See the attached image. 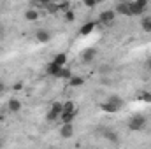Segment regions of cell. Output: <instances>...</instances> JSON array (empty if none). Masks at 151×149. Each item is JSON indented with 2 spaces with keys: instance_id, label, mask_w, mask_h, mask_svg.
Returning <instances> with one entry per match:
<instances>
[{
  "instance_id": "obj_1",
  "label": "cell",
  "mask_w": 151,
  "mask_h": 149,
  "mask_svg": "<svg viewBox=\"0 0 151 149\" xmlns=\"http://www.w3.org/2000/svg\"><path fill=\"white\" fill-rule=\"evenodd\" d=\"M144 126H146V117H144L142 114H135V116H132V119L128 121V128H130L132 132H141Z\"/></svg>"
},
{
  "instance_id": "obj_2",
  "label": "cell",
  "mask_w": 151,
  "mask_h": 149,
  "mask_svg": "<svg viewBox=\"0 0 151 149\" xmlns=\"http://www.w3.org/2000/svg\"><path fill=\"white\" fill-rule=\"evenodd\" d=\"M62 111H63V104H62V102H55V104L51 105L49 112L46 114V121H47V123H53V121L60 119V114H62Z\"/></svg>"
},
{
  "instance_id": "obj_3",
  "label": "cell",
  "mask_w": 151,
  "mask_h": 149,
  "mask_svg": "<svg viewBox=\"0 0 151 149\" xmlns=\"http://www.w3.org/2000/svg\"><path fill=\"white\" fill-rule=\"evenodd\" d=\"M128 5H130L132 16H141L148 5V0H132V2H128Z\"/></svg>"
},
{
  "instance_id": "obj_4",
  "label": "cell",
  "mask_w": 151,
  "mask_h": 149,
  "mask_svg": "<svg viewBox=\"0 0 151 149\" xmlns=\"http://www.w3.org/2000/svg\"><path fill=\"white\" fill-rule=\"evenodd\" d=\"M114 19H116V11H113V9L102 11L100 16H99V21H100L102 25H113Z\"/></svg>"
},
{
  "instance_id": "obj_5",
  "label": "cell",
  "mask_w": 151,
  "mask_h": 149,
  "mask_svg": "<svg viewBox=\"0 0 151 149\" xmlns=\"http://www.w3.org/2000/svg\"><path fill=\"white\" fill-rule=\"evenodd\" d=\"M60 135H62L63 139H70V137L74 135V125H72V123H62Z\"/></svg>"
},
{
  "instance_id": "obj_6",
  "label": "cell",
  "mask_w": 151,
  "mask_h": 149,
  "mask_svg": "<svg viewBox=\"0 0 151 149\" xmlns=\"http://www.w3.org/2000/svg\"><path fill=\"white\" fill-rule=\"evenodd\" d=\"M114 11H116V14H121V16H132L128 2H119V4L114 7Z\"/></svg>"
},
{
  "instance_id": "obj_7",
  "label": "cell",
  "mask_w": 151,
  "mask_h": 149,
  "mask_svg": "<svg viewBox=\"0 0 151 149\" xmlns=\"http://www.w3.org/2000/svg\"><path fill=\"white\" fill-rule=\"evenodd\" d=\"M76 116H77V109H74V111H62L60 121L62 123H72L76 119Z\"/></svg>"
},
{
  "instance_id": "obj_8",
  "label": "cell",
  "mask_w": 151,
  "mask_h": 149,
  "mask_svg": "<svg viewBox=\"0 0 151 149\" xmlns=\"http://www.w3.org/2000/svg\"><path fill=\"white\" fill-rule=\"evenodd\" d=\"M60 70H62V65H58V63H55V62H51V63L46 65V72H47V75L58 77V75H60Z\"/></svg>"
},
{
  "instance_id": "obj_9",
  "label": "cell",
  "mask_w": 151,
  "mask_h": 149,
  "mask_svg": "<svg viewBox=\"0 0 151 149\" xmlns=\"http://www.w3.org/2000/svg\"><path fill=\"white\" fill-rule=\"evenodd\" d=\"M95 25H97V23H93V21H90V23H84V25L79 28V35H83V37H84V35H90V34L95 30Z\"/></svg>"
},
{
  "instance_id": "obj_10",
  "label": "cell",
  "mask_w": 151,
  "mask_h": 149,
  "mask_svg": "<svg viewBox=\"0 0 151 149\" xmlns=\"http://www.w3.org/2000/svg\"><path fill=\"white\" fill-rule=\"evenodd\" d=\"M95 56H97V51H95L93 47H90V49H86V51L83 53V62H84V63H90V62L95 60Z\"/></svg>"
},
{
  "instance_id": "obj_11",
  "label": "cell",
  "mask_w": 151,
  "mask_h": 149,
  "mask_svg": "<svg viewBox=\"0 0 151 149\" xmlns=\"http://www.w3.org/2000/svg\"><path fill=\"white\" fill-rule=\"evenodd\" d=\"M35 37H37L39 42H49L51 40V34L47 30H37L35 32Z\"/></svg>"
},
{
  "instance_id": "obj_12",
  "label": "cell",
  "mask_w": 151,
  "mask_h": 149,
  "mask_svg": "<svg viewBox=\"0 0 151 149\" xmlns=\"http://www.w3.org/2000/svg\"><path fill=\"white\" fill-rule=\"evenodd\" d=\"M7 107H9L11 112H19L21 111V102H19L18 98H11L9 104H7Z\"/></svg>"
},
{
  "instance_id": "obj_13",
  "label": "cell",
  "mask_w": 151,
  "mask_h": 149,
  "mask_svg": "<svg viewBox=\"0 0 151 149\" xmlns=\"http://www.w3.org/2000/svg\"><path fill=\"white\" fill-rule=\"evenodd\" d=\"M100 109L104 112H107V114H116V112L119 111L118 107H114L111 102H104V104H100Z\"/></svg>"
},
{
  "instance_id": "obj_14",
  "label": "cell",
  "mask_w": 151,
  "mask_h": 149,
  "mask_svg": "<svg viewBox=\"0 0 151 149\" xmlns=\"http://www.w3.org/2000/svg\"><path fill=\"white\" fill-rule=\"evenodd\" d=\"M107 102H111V104H113L114 107H118V109H121V107L125 105V102H123V98H121V97H118V95H111Z\"/></svg>"
},
{
  "instance_id": "obj_15",
  "label": "cell",
  "mask_w": 151,
  "mask_h": 149,
  "mask_svg": "<svg viewBox=\"0 0 151 149\" xmlns=\"http://www.w3.org/2000/svg\"><path fill=\"white\" fill-rule=\"evenodd\" d=\"M69 84H70L72 88L83 86V84H84V77H81V75H72V77L69 79Z\"/></svg>"
},
{
  "instance_id": "obj_16",
  "label": "cell",
  "mask_w": 151,
  "mask_h": 149,
  "mask_svg": "<svg viewBox=\"0 0 151 149\" xmlns=\"http://www.w3.org/2000/svg\"><path fill=\"white\" fill-rule=\"evenodd\" d=\"M25 19H27V21H37L39 19L37 9H28V11L25 12Z\"/></svg>"
},
{
  "instance_id": "obj_17",
  "label": "cell",
  "mask_w": 151,
  "mask_h": 149,
  "mask_svg": "<svg viewBox=\"0 0 151 149\" xmlns=\"http://www.w3.org/2000/svg\"><path fill=\"white\" fill-rule=\"evenodd\" d=\"M53 62H55V63H58V65H62V67H63V65H65V63H67V54H65V53H58V54H56V56H55V58H53Z\"/></svg>"
},
{
  "instance_id": "obj_18",
  "label": "cell",
  "mask_w": 151,
  "mask_h": 149,
  "mask_svg": "<svg viewBox=\"0 0 151 149\" xmlns=\"http://www.w3.org/2000/svg\"><path fill=\"white\" fill-rule=\"evenodd\" d=\"M58 77H62V79H70V77H72V72H70V69L63 65V67H62V70H60V75H58Z\"/></svg>"
},
{
  "instance_id": "obj_19",
  "label": "cell",
  "mask_w": 151,
  "mask_h": 149,
  "mask_svg": "<svg viewBox=\"0 0 151 149\" xmlns=\"http://www.w3.org/2000/svg\"><path fill=\"white\" fill-rule=\"evenodd\" d=\"M141 27H142L144 32H151V18H144L141 21Z\"/></svg>"
},
{
  "instance_id": "obj_20",
  "label": "cell",
  "mask_w": 151,
  "mask_h": 149,
  "mask_svg": "<svg viewBox=\"0 0 151 149\" xmlns=\"http://www.w3.org/2000/svg\"><path fill=\"white\" fill-rule=\"evenodd\" d=\"M65 19H67L69 23H72V21L76 19V14H74V11H70V9H67V11H65Z\"/></svg>"
},
{
  "instance_id": "obj_21",
  "label": "cell",
  "mask_w": 151,
  "mask_h": 149,
  "mask_svg": "<svg viewBox=\"0 0 151 149\" xmlns=\"http://www.w3.org/2000/svg\"><path fill=\"white\" fill-rule=\"evenodd\" d=\"M74 109H76V105H74L72 100H67V102L63 104V111H74Z\"/></svg>"
},
{
  "instance_id": "obj_22",
  "label": "cell",
  "mask_w": 151,
  "mask_h": 149,
  "mask_svg": "<svg viewBox=\"0 0 151 149\" xmlns=\"http://www.w3.org/2000/svg\"><path fill=\"white\" fill-rule=\"evenodd\" d=\"M141 100H142V102H146V104H151V93H150V91H144V93L141 95Z\"/></svg>"
},
{
  "instance_id": "obj_23",
  "label": "cell",
  "mask_w": 151,
  "mask_h": 149,
  "mask_svg": "<svg viewBox=\"0 0 151 149\" xmlns=\"http://www.w3.org/2000/svg\"><path fill=\"white\" fill-rule=\"evenodd\" d=\"M104 137L109 139V140H113V142H118V137H116V133H113V132H106Z\"/></svg>"
},
{
  "instance_id": "obj_24",
  "label": "cell",
  "mask_w": 151,
  "mask_h": 149,
  "mask_svg": "<svg viewBox=\"0 0 151 149\" xmlns=\"http://www.w3.org/2000/svg\"><path fill=\"white\" fill-rule=\"evenodd\" d=\"M83 4H84L86 7H95V5L99 4V0H83Z\"/></svg>"
},
{
  "instance_id": "obj_25",
  "label": "cell",
  "mask_w": 151,
  "mask_h": 149,
  "mask_svg": "<svg viewBox=\"0 0 151 149\" xmlns=\"http://www.w3.org/2000/svg\"><path fill=\"white\" fill-rule=\"evenodd\" d=\"M35 2H37V5H44V7L47 4H51V0H35Z\"/></svg>"
},
{
  "instance_id": "obj_26",
  "label": "cell",
  "mask_w": 151,
  "mask_h": 149,
  "mask_svg": "<svg viewBox=\"0 0 151 149\" xmlns=\"http://www.w3.org/2000/svg\"><path fill=\"white\" fill-rule=\"evenodd\" d=\"M146 70H148V72H151V58H148V60H146Z\"/></svg>"
},
{
  "instance_id": "obj_27",
  "label": "cell",
  "mask_w": 151,
  "mask_h": 149,
  "mask_svg": "<svg viewBox=\"0 0 151 149\" xmlns=\"http://www.w3.org/2000/svg\"><path fill=\"white\" fill-rule=\"evenodd\" d=\"M4 91H5V84L0 81V93H4Z\"/></svg>"
},
{
  "instance_id": "obj_28",
  "label": "cell",
  "mask_w": 151,
  "mask_h": 149,
  "mask_svg": "<svg viewBox=\"0 0 151 149\" xmlns=\"http://www.w3.org/2000/svg\"><path fill=\"white\" fill-rule=\"evenodd\" d=\"M21 88H23L21 82H16V84H14V90H21Z\"/></svg>"
},
{
  "instance_id": "obj_29",
  "label": "cell",
  "mask_w": 151,
  "mask_h": 149,
  "mask_svg": "<svg viewBox=\"0 0 151 149\" xmlns=\"http://www.w3.org/2000/svg\"><path fill=\"white\" fill-rule=\"evenodd\" d=\"M2 30H4V28H2V25H0V34H2Z\"/></svg>"
}]
</instances>
